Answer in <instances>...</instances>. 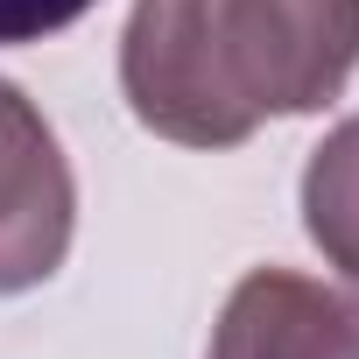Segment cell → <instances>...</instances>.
<instances>
[{"instance_id":"6da1fadb","label":"cell","mask_w":359,"mask_h":359,"mask_svg":"<svg viewBox=\"0 0 359 359\" xmlns=\"http://www.w3.org/2000/svg\"><path fill=\"white\" fill-rule=\"evenodd\" d=\"M359 71V0H134L120 92L176 148H240L261 120L317 113Z\"/></svg>"},{"instance_id":"7a4b0ae2","label":"cell","mask_w":359,"mask_h":359,"mask_svg":"<svg viewBox=\"0 0 359 359\" xmlns=\"http://www.w3.org/2000/svg\"><path fill=\"white\" fill-rule=\"evenodd\" d=\"M78 226V184L50 120L0 78V296L43 289Z\"/></svg>"},{"instance_id":"3957f363","label":"cell","mask_w":359,"mask_h":359,"mask_svg":"<svg viewBox=\"0 0 359 359\" xmlns=\"http://www.w3.org/2000/svg\"><path fill=\"white\" fill-rule=\"evenodd\" d=\"M212 359H359V296L296 268H254L219 310Z\"/></svg>"},{"instance_id":"277c9868","label":"cell","mask_w":359,"mask_h":359,"mask_svg":"<svg viewBox=\"0 0 359 359\" xmlns=\"http://www.w3.org/2000/svg\"><path fill=\"white\" fill-rule=\"evenodd\" d=\"M303 233L359 289V113L338 120L310 148V169H303Z\"/></svg>"},{"instance_id":"5b68a950","label":"cell","mask_w":359,"mask_h":359,"mask_svg":"<svg viewBox=\"0 0 359 359\" xmlns=\"http://www.w3.org/2000/svg\"><path fill=\"white\" fill-rule=\"evenodd\" d=\"M99 0H0V43H43L85 22Z\"/></svg>"}]
</instances>
